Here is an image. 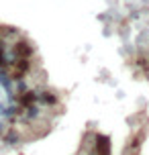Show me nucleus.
I'll use <instances>...</instances> for the list:
<instances>
[{
	"instance_id": "1",
	"label": "nucleus",
	"mask_w": 149,
	"mask_h": 155,
	"mask_svg": "<svg viewBox=\"0 0 149 155\" xmlns=\"http://www.w3.org/2000/svg\"><path fill=\"white\" fill-rule=\"evenodd\" d=\"M33 51L35 49L27 39H21V41L12 43V59H31Z\"/></svg>"
},
{
	"instance_id": "2",
	"label": "nucleus",
	"mask_w": 149,
	"mask_h": 155,
	"mask_svg": "<svg viewBox=\"0 0 149 155\" xmlns=\"http://www.w3.org/2000/svg\"><path fill=\"white\" fill-rule=\"evenodd\" d=\"M39 100L45 104V106H55L57 104V94H53V92H49V90H43V92H39Z\"/></svg>"
},
{
	"instance_id": "3",
	"label": "nucleus",
	"mask_w": 149,
	"mask_h": 155,
	"mask_svg": "<svg viewBox=\"0 0 149 155\" xmlns=\"http://www.w3.org/2000/svg\"><path fill=\"white\" fill-rule=\"evenodd\" d=\"M0 131H2V124H0Z\"/></svg>"
}]
</instances>
